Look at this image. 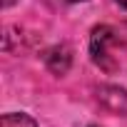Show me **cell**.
I'll return each mask as SVG.
<instances>
[{"instance_id":"cell-1","label":"cell","mask_w":127,"mask_h":127,"mask_svg":"<svg viewBox=\"0 0 127 127\" xmlns=\"http://www.w3.org/2000/svg\"><path fill=\"white\" fill-rule=\"evenodd\" d=\"M120 42V32L112 28V25H97L90 35V55H92V62L97 67L112 72L117 67V62L112 60L110 55V47Z\"/></svg>"},{"instance_id":"cell-2","label":"cell","mask_w":127,"mask_h":127,"mask_svg":"<svg viewBox=\"0 0 127 127\" xmlns=\"http://www.w3.org/2000/svg\"><path fill=\"white\" fill-rule=\"evenodd\" d=\"M42 62L52 75H65L70 70V65H72V52H70L67 45H52V47L45 50Z\"/></svg>"},{"instance_id":"cell-3","label":"cell","mask_w":127,"mask_h":127,"mask_svg":"<svg viewBox=\"0 0 127 127\" xmlns=\"http://www.w3.org/2000/svg\"><path fill=\"white\" fill-rule=\"evenodd\" d=\"M97 100L112 112H120V115L127 112V90H122V87L102 85V87H97Z\"/></svg>"},{"instance_id":"cell-4","label":"cell","mask_w":127,"mask_h":127,"mask_svg":"<svg viewBox=\"0 0 127 127\" xmlns=\"http://www.w3.org/2000/svg\"><path fill=\"white\" fill-rule=\"evenodd\" d=\"M0 127H37V125L25 112H8L0 117Z\"/></svg>"},{"instance_id":"cell-5","label":"cell","mask_w":127,"mask_h":127,"mask_svg":"<svg viewBox=\"0 0 127 127\" xmlns=\"http://www.w3.org/2000/svg\"><path fill=\"white\" fill-rule=\"evenodd\" d=\"M13 3H18V0H3V8H10Z\"/></svg>"},{"instance_id":"cell-6","label":"cell","mask_w":127,"mask_h":127,"mask_svg":"<svg viewBox=\"0 0 127 127\" xmlns=\"http://www.w3.org/2000/svg\"><path fill=\"white\" fill-rule=\"evenodd\" d=\"M115 3H117L120 8H125V10H127V0H115Z\"/></svg>"},{"instance_id":"cell-7","label":"cell","mask_w":127,"mask_h":127,"mask_svg":"<svg viewBox=\"0 0 127 127\" xmlns=\"http://www.w3.org/2000/svg\"><path fill=\"white\" fill-rule=\"evenodd\" d=\"M67 3H77V0H67Z\"/></svg>"}]
</instances>
